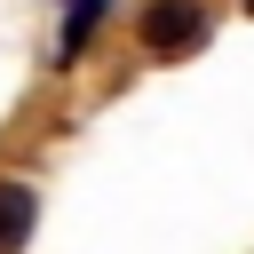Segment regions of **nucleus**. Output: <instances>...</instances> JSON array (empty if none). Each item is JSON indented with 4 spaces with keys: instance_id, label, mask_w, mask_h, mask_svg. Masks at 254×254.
<instances>
[{
    "instance_id": "1",
    "label": "nucleus",
    "mask_w": 254,
    "mask_h": 254,
    "mask_svg": "<svg viewBox=\"0 0 254 254\" xmlns=\"http://www.w3.org/2000/svg\"><path fill=\"white\" fill-rule=\"evenodd\" d=\"M135 40H143L151 56H183V48L206 40V8H198V0H143Z\"/></svg>"
},
{
    "instance_id": "2",
    "label": "nucleus",
    "mask_w": 254,
    "mask_h": 254,
    "mask_svg": "<svg viewBox=\"0 0 254 254\" xmlns=\"http://www.w3.org/2000/svg\"><path fill=\"white\" fill-rule=\"evenodd\" d=\"M32 222H40V190L8 175V183H0V254H24Z\"/></svg>"
},
{
    "instance_id": "4",
    "label": "nucleus",
    "mask_w": 254,
    "mask_h": 254,
    "mask_svg": "<svg viewBox=\"0 0 254 254\" xmlns=\"http://www.w3.org/2000/svg\"><path fill=\"white\" fill-rule=\"evenodd\" d=\"M246 16H254V0H246Z\"/></svg>"
},
{
    "instance_id": "3",
    "label": "nucleus",
    "mask_w": 254,
    "mask_h": 254,
    "mask_svg": "<svg viewBox=\"0 0 254 254\" xmlns=\"http://www.w3.org/2000/svg\"><path fill=\"white\" fill-rule=\"evenodd\" d=\"M95 16H103V0H71V16H64V40H56V48H64V56H79V48H87V32H95Z\"/></svg>"
}]
</instances>
